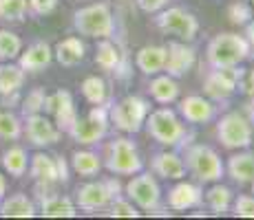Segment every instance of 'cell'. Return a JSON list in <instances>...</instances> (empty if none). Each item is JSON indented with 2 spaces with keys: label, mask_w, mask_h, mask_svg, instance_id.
<instances>
[{
  "label": "cell",
  "mask_w": 254,
  "mask_h": 220,
  "mask_svg": "<svg viewBox=\"0 0 254 220\" xmlns=\"http://www.w3.org/2000/svg\"><path fill=\"white\" fill-rule=\"evenodd\" d=\"M250 42L246 36L239 33H217L212 40L208 42L206 55L208 64L212 68H226V66H239L250 57Z\"/></svg>",
  "instance_id": "obj_1"
},
{
  "label": "cell",
  "mask_w": 254,
  "mask_h": 220,
  "mask_svg": "<svg viewBox=\"0 0 254 220\" xmlns=\"http://www.w3.org/2000/svg\"><path fill=\"white\" fill-rule=\"evenodd\" d=\"M184 163L186 172L192 174L199 183H217L226 174V165H223L221 156L203 143L188 145L184 154Z\"/></svg>",
  "instance_id": "obj_2"
},
{
  "label": "cell",
  "mask_w": 254,
  "mask_h": 220,
  "mask_svg": "<svg viewBox=\"0 0 254 220\" xmlns=\"http://www.w3.org/2000/svg\"><path fill=\"white\" fill-rule=\"evenodd\" d=\"M73 27L80 36L86 38H111L115 33V20L111 7L104 2L89 4L73 13Z\"/></svg>",
  "instance_id": "obj_3"
},
{
  "label": "cell",
  "mask_w": 254,
  "mask_h": 220,
  "mask_svg": "<svg viewBox=\"0 0 254 220\" xmlns=\"http://www.w3.org/2000/svg\"><path fill=\"white\" fill-rule=\"evenodd\" d=\"M144 126L148 136H153L157 143L168 145V148H179L186 141V136H188L184 124L177 119V115L170 108H157L148 112Z\"/></svg>",
  "instance_id": "obj_4"
},
{
  "label": "cell",
  "mask_w": 254,
  "mask_h": 220,
  "mask_svg": "<svg viewBox=\"0 0 254 220\" xmlns=\"http://www.w3.org/2000/svg\"><path fill=\"white\" fill-rule=\"evenodd\" d=\"M148 112H150L148 101L137 95H128L109 106V121L115 124L117 130L135 134V132L144 128V121L148 117Z\"/></svg>",
  "instance_id": "obj_5"
},
{
  "label": "cell",
  "mask_w": 254,
  "mask_h": 220,
  "mask_svg": "<svg viewBox=\"0 0 254 220\" xmlns=\"http://www.w3.org/2000/svg\"><path fill=\"white\" fill-rule=\"evenodd\" d=\"M104 165L111 174L117 176H133L141 172L144 161L137 152V145L128 139V136H117L115 141H111L106 145V156Z\"/></svg>",
  "instance_id": "obj_6"
},
{
  "label": "cell",
  "mask_w": 254,
  "mask_h": 220,
  "mask_svg": "<svg viewBox=\"0 0 254 220\" xmlns=\"http://www.w3.org/2000/svg\"><path fill=\"white\" fill-rule=\"evenodd\" d=\"M217 139L228 150L250 148L254 141V124L243 112H228L217 121Z\"/></svg>",
  "instance_id": "obj_7"
},
{
  "label": "cell",
  "mask_w": 254,
  "mask_h": 220,
  "mask_svg": "<svg viewBox=\"0 0 254 220\" xmlns=\"http://www.w3.org/2000/svg\"><path fill=\"white\" fill-rule=\"evenodd\" d=\"M109 124H111L109 106L97 104V106H93L86 117H77L75 124L71 126L66 134H69L75 143L91 145V143H97L100 139H104L106 132H109Z\"/></svg>",
  "instance_id": "obj_8"
},
{
  "label": "cell",
  "mask_w": 254,
  "mask_h": 220,
  "mask_svg": "<svg viewBox=\"0 0 254 220\" xmlns=\"http://www.w3.org/2000/svg\"><path fill=\"white\" fill-rule=\"evenodd\" d=\"M157 29L166 36H175L184 42H192L199 33V22L190 11L182 7H168L155 18Z\"/></svg>",
  "instance_id": "obj_9"
},
{
  "label": "cell",
  "mask_w": 254,
  "mask_h": 220,
  "mask_svg": "<svg viewBox=\"0 0 254 220\" xmlns=\"http://www.w3.org/2000/svg\"><path fill=\"white\" fill-rule=\"evenodd\" d=\"M126 196L144 212H155L162 203V189H159V183L150 172H137V176H133L126 185Z\"/></svg>",
  "instance_id": "obj_10"
},
{
  "label": "cell",
  "mask_w": 254,
  "mask_h": 220,
  "mask_svg": "<svg viewBox=\"0 0 254 220\" xmlns=\"http://www.w3.org/2000/svg\"><path fill=\"white\" fill-rule=\"evenodd\" d=\"M241 75H243V68L239 66L212 68L206 75V80H203V92H206L208 99H214V101L228 99L237 90Z\"/></svg>",
  "instance_id": "obj_11"
},
{
  "label": "cell",
  "mask_w": 254,
  "mask_h": 220,
  "mask_svg": "<svg viewBox=\"0 0 254 220\" xmlns=\"http://www.w3.org/2000/svg\"><path fill=\"white\" fill-rule=\"evenodd\" d=\"M45 110L53 117V124L62 132H69V128L77 119L75 101H73V95L69 90H56L53 95H47Z\"/></svg>",
  "instance_id": "obj_12"
},
{
  "label": "cell",
  "mask_w": 254,
  "mask_h": 220,
  "mask_svg": "<svg viewBox=\"0 0 254 220\" xmlns=\"http://www.w3.org/2000/svg\"><path fill=\"white\" fill-rule=\"evenodd\" d=\"M197 62V51L192 46H188L186 42H168L166 46V62H164V71L170 77H184L190 68Z\"/></svg>",
  "instance_id": "obj_13"
},
{
  "label": "cell",
  "mask_w": 254,
  "mask_h": 220,
  "mask_svg": "<svg viewBox=\"0 0 254 220\" xmlns=\"http://www.w3.org/2000/svg\"><path fill=\"white\" fill-rule=\"evenodd\" d=\"M115 196L111 192L106 180H93V183H84L82 187H77L75 192V203L84 212H93V209H102L111 203Z\"/></svg>",
  "instance_id": "obj_14"
},
{
  "label": "cell",
  "mask_w": 254,
  "mask_h": 220,
  "mask_svg": "<svg viewBox=\"0 0 254 220\" xmlns=\"http://www.w3.org/2000/svg\"><path fill=\"white\" fill-rule=\"evenodd\" d=\"M27 136L33 145H38V148H47V145H53V143L60 141L62 130L58 128L49 117L36 112V115L27 117Z\"/></svg>",
  "instance_id": "obj_15"
},
{
  "label": "cell",
  "mask_w": 254,
  "mask_h": 220,
  "mask_svg": "<svg viewBox=\"0 0 254 220\" xmlns=\"http://www.w3.org/2000/svg\"><path fill=\"white\" fill-rule=\"evenodd\" d=\"M203 200V189L194 183H177L168 192V207L175 212H184V209L199 207Z\"/></svg>",
  "instance_id": "obj_16"
},
{
  "label": "cell",
  "mask_w": 254,
  "mask_h": 220,
  "mask_svg": "<svg viewBox=\"0 0 254 220\" xmlns=\"http://www.w3.org/2000/svg\"><path fill=\"white\" fill-rule=\"evenodd\" d=\"M179 112H182V117L186 121H190V124H208L217 110H214L212 101L206 99V97L190 95L179 101Z\"/></svg>",
  "instance_id": "obj_17"
},
{
  "label": "cell",
  "mask_w": 254,
  "mask_h": 220,
  "mask_svg": "<svg viewBox=\"0 0 254 220\" xmlns=\"http://www.w3.org/2000/svg\"><path fill=\"white\" fill-rule=\"evenodd\" d=\"M150 170L170 180H182L186 176V163L177 152H157L150 159Z\"/></svg>",
  "instance_id": "obj_18"
},
{
  "label": "cell",
  "mask_w": 254,
  "mask_h": 220,
  "mask_svg": "<svg viewBox=\"0 0 254 220\" xmlns=\"http://www.w3.org/2000/svg\"><path fill=\"white\" fill-rule=\"evenodd\" d=\"M20 68L24 73H38L42 68H47L53 60V48L47 42H33L31 46H27V51H20Z\"/></svg>",
  "instance_id": "obj_19"
},
{
  "label": "cell",
  "mask_w": 254,
  "mask_h": 220,
  "mask_svg": "<svg viewBox=\"0 0 254 220\" xmlns=\"http://www.w3.org/2000/svg\"><path fill=\"white\" fill-rule=\"evenodd\" d=\"M228 176L234 183H254V152H237L228 159L226 165Z\"/></svg>",
  "instance_id": "obj_20"
},
{
  "label": "cell",
  "mask_w": 254,
  "mask_h": 220,
  "mask_svg": "<svg viewBox=\"0 0 254 220\" xmlns=\"http://www.w3.org/2000/svg\"><path fill=\"white\" fill-rule=\"evenodd\" d=\"M164 62H166V46H141L135 55V64L144 75H157L164 71Z\"/></svg>",
  "instance_id": "obj_21"
},
{
  "label": "cell",
  "mask_w": 254,
  "mask_h": 220,
  "mask_svg": "<svg viewBox=\"0 0 254 220\" xmlns=\"http://www.w3.org/2000/svg\"><path fill=\"white\" fill-rule=\"evenodd\" d=\"M53 55L62 66H77L84 60V42L80 38H64L56 44Z\"/></svg>",
  "instance_id": "obj_22"
},
{
  "label": "cell",
  "mask_w": 254,
  "mask_h": 220,
  "mask_svg": "<svg viewBox=\"0 0 254 220\" xmlns=\"http://www.w3.org/2000/svg\"><path fill=\"white\" fill-rule=\"evenodd\" d=\"M40 214L47 218H73L77 212L71 198L60 196V194H47L40 200Z\"/></svg>",
  "instance_id": "obj_23"
},
{
  "label": "cell",
  "mask_w": 254,
  "mask_h": 220,
  "mask_svg": "<svg viewBox=\"0 0 254 220\" xmlns=\"http://www.w3.org/2000/svg\"><path fill=\"white\" fill-rule=\"evenodd\" d=\"M0 216L4 218H31L36 216V205L27 194H13L9 198H2L0 203Z\"/></svg>",
  "instance_id": "obj_24"
},
{
  "label": "cell",
  "mask_w": 254,
  "mask_h": 220,
  "mask_svg": "<svg viewBox=\"0 0 254 220\" xmlns=\"http://www.w3.org/2000/svg\"><path fill=\"white\" fill-rule=\"evenodd\" d=\"M24 84V71L20 64H11V62H2L0 64V95L11 97Z\"/></svg>",
  "instance_id": "obj_25"
},
{
  "label": "cell",
  "mask_w": 254,
  "mask_h": 220,
  "mask_svg": "<svg viewBox=\"0 0 254 220\" xmlns=\"http://www.w3.org/2000/svg\"><path fill=\"white\" fill-rule=\"evenodd\" d=\"M31 176L40 183H58V168H56V156H49L45 152H36L31 156Z\"/></svg>",
  "instance_id": "obj_26"
},
{
  "label": "cell",
  "mask_w": 254,
  "mask_h": 220,
  "mask_svg": "<svg viewBox=\"0 0 254 220\" xmlns=\"http://www.w3.org/2000/svg\"><path fill=\"white\" fill-rule=\"evenodd\" d=\"M95 64L102 71H117L122 66V53L117 48V44H113L109 38H100L95 48Z\"/></svg>",
  "instance_id": "obj_27"
},
{
  "label": "cell",
  "mask_w": 254,
  "mask_h": 220,
  "mask_svg": "<svg viewBox=\"0 0 254 220\" xmlns=\"http://www.w3.org/2000/svg\"><path fill=\"white\" fill-rule=\"evenodd\" d=\"M148 90L157 104H173L179 97V86H177V82H175V77H170V75L155 77V80L150 82Z\"/></svg>",
  "instance_id": "obj_28"
},
{
  "label": "cell",
  "mask_w": 254,
  "mask_h": 220,
  "mask_svg": "<svg viewBox=\"0 0 254 220\" xmlns=\"http://www.w3.org/2000/svg\"><path fill=\"white\" fill-rule=\"evenodd\" d=\"M71 168L80 176L89 178V176L100 174L102 161H100V156L95 152H91V150H77V152H73V156H71Z\"/></svg>",
  "instance_id": "obj_29"
},
{
  "label": "cell",
  "mask_w": 254,
  "mask_h": 220,
  "mask_svg": "<svg viewBox=\"0 0 254 220\" xmlns=\"http://www.w3.org/2000/svg\"><path fill=\"white\" fill-rule=\"evenodd\" d=\"M206 203H208V207L212 209L214 214H226L228 209H230V205H232V189L230 187H226V185H221L217 180V183L212 185V187L206 192Z\"/></svg>",
  "instance_id": "obj_30"
},
{
  "label": "cell",
  "mask_w": 254,
  "mask_h": 220,
  "mask_svg": "<svg viewBox=\"0 0 254 220\" xmlns=\"http://www.w3.org/2000/svg\"><path fill=\"white\" fill-rule=\"evenodd\" d=\"M27 165H29V156L24 152L22 148H9L7 152L2 154V168L4 172H9L11 176H16V178H20V176L27 172Z\"/></svg>",
  "instance_id": "obj_31"
},
{
  "label": "cell",
  "mask_w": 254,
  "mask_h": 220,
  "mask_svg": "<svg viewBox=\"0 0 254 220\" xmlns=\"http://www.w3.org/2000/svg\"><path fill=\"white\" fill-rule=\"evenodd\" d=\"M22 51V40L9 29H0V60L11 62L20 55Z\"/></svg>",
  "instance_id": "obj_32"
},
{
  "label": "cell",
  "mask_w": 254,
  "mask_h": 220,
  "mask_svg": "<svg viewBox=\"0 0 254 220\" xmlns=\"http://www.w3.org/2000/svg\"><path fill=\"white\" fill-rule=\"evenodd\" d=\"M82 95L89 104L97 106V104H104L106 101V82L97 75H91L82 82Z\"/></svg>",
  "instance_id": "obj_33"
},
{
  "label": "cell",
  "mask_w": 254,
  "mask_h": 220,
  "mask_svg": "<svg viewBox=\"0 0 254 220\" xmlns=\"http://www.w3.org/2000/svg\"><path fill=\"white\" fill-rule=\"evenodd\" d=\"M27 16V0H0V20L22 22Z\"/></svg>",
  "instance_id": "obj_34"
},
{
  "label": "cell",
  "mask_w": 254,
  "mask_h": 220,
  "mask_svg": "<svg viewBox=\"0 0 254 220\" xmlns=\"http://www.w3.org/2000/svg\"><path fill=\"white\" fill-rule=\"evenodd\" d=\"M22 134V124L16 115L0 110V139H18Z\"/></svg>",
  "instance_id": "obj_35"
},
{
  "label": "cell",
  "mask_w": 254,
  "mask_h": 220,
  "mask_svg": "<svg viewBox=\"0 0 254 220\" xmlns=\"http://www.w3.org/2000/svg\"><path fill=\"white\" fill-rule=\"evenodd\" d=\"M111 216L115 218H137L139 212H137V205L128 198H122V196H115L111 200Z\"/></svg>",
  "instance_id": "obj_36"
},
{
  "label": "cell",
  "mask_w": 254,
  "mask_h": 220,
  "mask_svg": "<svg viewBox=\"0 0 254 220\" xmlns=\"http://www.w3.org/2000/svg\"><path fill=\"white\" fill-rule=\"evenodd\" d=\"M45 99H47L45 88H33L27 95V99L22 101V115L29 117V115H36V112L45 110Z\"/></svg>",
  "instance_id": "obj_37"
},
{
  "label": "cell",
  "mask_w": 254,
  "mask_h": 220,
  "mask_svg": "<svg viewBox=\"0 0 254 220\" xmlns=\"http://www.w3.org/2000/svg\"><path fill=\"white\" fill-rule=\"evenodd\" d=\"M228 18L232 24H248L252 20V7L248 2H234L228 9Z\"/></svg>",
  "instance_id": "obj_38"
},
{
  "label": "cell",
  "mask_w": 254,
  "mask_h": 220,
  "mask_svg": "<svg viewBox=\"0 0 254 220\" xmlns=\"http://www.w3.org/2000/svg\"><path fill=\"white\" fill-rule=\"evenodd\" d=\"M234 216H241V218H254V196L241 194V196L234 200Z\"/></svg>",
  "instance_id": "obj_39"
},
{
  "label": "cell",
  "mask_w": 254,
  "mask_h": 220,
  "mask_svg": "<svg viewBox=\"0 0 254 220\" xmlns=\"http://www.w3.org/2000/svg\"><path fill=\"white\" fill-rule=\"evenodd\" d=\"M58 0H27V9H31L36 16H47V13L56 11Z\"/></svg>",
  "instance_id": "obj_40"
},
{
  "label": "cell",
  "mask_w": 254,
  "mask_h": 220,
  "mask_svg": "<svg viewBox=\"0 0 254 220\" xmlns=\"http://www.w3.org/2000/svg\"><path fill=\"white\" fill-rule=\"evenodd\" d=\"M168 4V0H137V7L146 13H157Z\"/></svg>",
  "instance_id": "obj_41"
},
{
  "label": "cell",
  "mask_w": 254,
  "mask_h": 220,
  "mask_svg": "<svg viewBox=\"0 0 254 220\" xmlns=\"http://www.w3.org/2000/svg\"><path fill=\"white\" fill-rule=\"evenodd\" d=\"M239 86L243 88V92H246V95L254 97V68H250V71H243L241 80H239Z\"/></svg>",
  "instance_id": "obj_42"
},
{
  "label": "cell",
  "mask_w": 254,
  "mask_h": 220,
  "mask_svg": "<svg viewBox=\"0 0 254 220\" xmlns=\"http://www.w3.org/2000/svg\"><path fill=\"white\" fill-rule=\"evenodd\" d=\"M56 168H58V183H66L69 180V165L62 156H56Z\"/></svg>",
  "instance_id": "obj_43"
},
{
  "label": "cell",
  "mask_w": 254,
  "mask_h": 220,
  "mask_svg": "<svg viewBox=\"0 0 254 220\" xmlns=\"http://www.w3.org/2000/svg\"><path fill=\"white\" fill-rule=\"evenodd\" d=\"M246 40L250 42V46L254 48V20H250L246 24Z\"/></svg>",
  "instance_id": "obj_44"
},
{
  "label": "cell",
  "mask_w": 254,
  "mask_h": 220,
  "mask_svg": "<svg viewBox=\"0 0 254 220\" xmlns=\"http://www.w3.org/2000/svg\"><path fill=\"white\" fill-rule=\"evenodd\" d=\"M4 194H7V180H4L2 172H0V200L4 198Z\"/></svg>",
  "instance_id": "obj_45"
},
{
  "label": "cell",
  "mask_w": 254,
  "mask_h": 220,
  "mask_svg": "<svg viewBox=\"0 0 254 220\" xmlns=\"http://www.w3.org/2000/svg\"><path fill=\"white\" fill-rule=\"evenodd\" d=\"M246 112H248V119H250L252 124H254V97H252V101H250V104H248Z\"/></svg>",
  "instance_id": "obj_46"
},
{
  "label": "cell",
  "mask_w": 254,
  "mask_h": 220,
  "mask_svg": "<svg viewBox=\"0 0 254 220\" xmlns=\"http://www.w3.org/2000/svg\"><path fill=\"white\" fill-rule=\"evenodd\" d=\"M248 4H250V7H254V0H248Z\"/></svg>",
  "instance_id": "obj_47"
}]
</instances>
